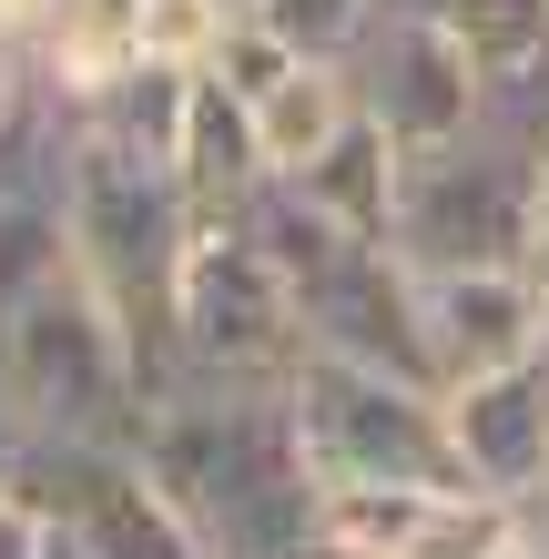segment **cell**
Segmentation results:
<instances>
[{
    "instance_id": "13",
    "label": "cell",
    "mask_w": 549,
    "mask_h": 559,
    "mask_svg": "<svg viewBox=\"0 0 549 559\" xmlns=\"http://www.w3.org/2000/svg\"><path fill=\"white\" fill-rule=\"evenodd\" d=\"M254 112V153H265V174H306L315 153H326L346 122H357V82H346V61H296Z\"/></svg>"
},
{
    "instance_id": "19",
    "label": "cell",
    "mask_w": 549,
    "mask_h": 559,
    "mask_svg": "<svg viewBox=\"0 0 549 559\" xmlns=\"http://www.w3.org/2000/svg\"><path fill=\"white\" fill-rule=\"evenodd\" d=\"M214 31H224V0H143V11H133V51H153V61H204Z\"/></svg>"
},
{
    "instance_id": "11",
    "label": "cell",
    "mask_w": 549,
    "mask_h": 559,
    "mask_svg": "<svg viewBox=\"0 0 549 559\" xmlns=\"http://www.w3.org/2000/svg\"><path fill=\"white\" fill-rule=\"evenodd\" d=\"M193 72H204V61H153V51H133V61H112V72L92 82L72 112L92 122V133H112L122 153H143V163H183Z\"/></svg>"
},
{
    "instance_id": "7",
    "label": "cell",
    "mask_w": 549,
    "mask_h": 559,
    "mask_svg": "<svg viewBox=\"0 0 549 559\" xmlns=\"http://www.w3.org/2000/svg\"><path fill=\"white\" fill-rule=\"evenodd\" d=\"M346 82H357V112L386 122L397 153H428V143L468 133V122L489 112V72H478V51L438 11H417V0H386V11L367 21V41L346 51Z\"/></svg>"
},
{
    "instance_id": "25",
    "label": "cell",
    "mask_w": 549,
    "mask_h": 559,
    "mask_svg": "<svg viewBox=\"0 0 549 559\" xmlns=\"http://www.w3.org/2000/svg\"><path fill=\"white\" fill-rule=\"evenodd\" d=\"M539 367H549V285H539Z\"/></svg>"
},
{
    "instance_id": "23",
    "label": "cell",
    "mask_w": 549,
    "mask_h": 559,
    "mask_svg": "<svg viewBox=\"0 0 549 559\" xmlns=\"http://www.w3.org/2000/svg\"><path fill=\"white\" fill-rule=\"evenodd\" d=\"M41 21H51V0H0V31H11V41H31Z\"/></svg>"
},
{
    "instance_id": "1",
    "label": "cell",
    "mask_w": 549,
    "mask_h": 559,
    "mask_svg": "<svg viewBox=\"0 0 549 559\" xmlns=\"http://www.w3.org/2000/svg\"><path fill=\"white\" fill-rule=\"evenodd\" d=\"M133 448L214 559H326V478L285 386H164Z\"/></svg>"
},
{
    "instance_id": "21",
    "label": "cell",
    "mask_w": 549,
    "mask_h": 559,
    "mask_svg": "<svg viewBox=\"0 0 549 559\" xmlns=\"http://www.w3.org/2000/svg\"><path fill=\"white\" fill-rule=\"evenodd\" d=\"M21 448H31V427L11 407V386H0V478H21Z\"/></svg>"
},
{
    "instance_id": "20",
    "label": "cell",
    "mask_w": 549,
    "mask_h": 559,
    "mask_svg": "<svg viewBox=\"0 0 549 559\" xmlns=\"http://www.w3.org/2000/svg\"><path fill=\"white\" fill-rule=\"evenodd\" d=\"M41 539H51V509L21 478H0V559H41Z\"/></svg>"
},
{
    "instance_id": "6",
    "label": "cell",
    "mask_w": 549,
    "mask_h": 559,
    "mask_svg": "<svg viewBox=\"0 0 549 559\" xmlns=\"http://www.w3.org/2000/svg\"><path fill=\"white\" fill-rule=\"evenodd\" d=\"M285 407H296V438L326 488H468L458 448H447V407L417 377L306 346L285 377Z\"/></svg>"
},
{
    "instance_id": "14",
    "label": "cell",
    "mask_w": 549,
    "mask_h": 559,
    "mask_svg": "<svg viewBox=\"0 0 549 559\" xmlns=\"http://www.w3.org/2000/svg\"><path fill=\"white\" fill-rule=\"evenodd\" d=\"M183 193L193 214H235L254 183H265V153H254V112L224 92L214 72H193V122H183Z\"/></svg>"
},
{
    "instance_id": "16",
    "label": "cell",
    "mask_w": 549,
    "mask_h": 559,
    "mask_svg": "<svg viewBox=\"0 0 549 559\" xmlns=\"http://www.w3.org/2000/svg\"><path fill=\"white\" fill-rule=\"evenodd\" d=\"M438 21L478 51L489 82L539 72V61H549V0H438Z\"/></svg>"
},
{
    "instance_id": "8",
    "label": "cell",
    "mask_w": 549,
    "mask_h": 559,
    "mask_svg": "<svg viewBox=\"0 0 549 559\" xmlns=\"http://www.w3.org/2000/svg\"><path fill=\"white\" fill-rule=\"evenodd\" d=\"M21 488L51 519H72L92 539V559H214L204 530L174 509V488L143 468V448H61L31 438L21 448Z\"/></svg>"
},
{
    "instance_id": "10",
    "label": "cell",
    "mask_w": 549,
    "mask_h": 559,
    "mask_svg": "<svg viewBox=\"0 0 549 559\" xmlns=\"http://www.w3.org/2000/svg\"><path fill=\"white\" fill-rule=\"evenodd\" d=\"M417 306H428L438 386L447 377H478V367H520V356H539V275L529 265L417 275Z\"/></svg>"
},
{
    "instance_id": "15",
    "label": "cell",
    "mask_w": 549,
    "mask_h": 559,
    "mask_svg": "<svg viewBox=\"0 0 549 559\" xmlns=\"http://www.w3.org/2000/svg\"><path fill=\"white\" fill-rule=\"evenodd\" d=\"M51 275H72V224H61V193H0V316L21 295H41Z\"/></svg>"
},
{
    "instance_id": "17",
    "label": "cell",
    "mask_w": 549,
    "mask_h": 559,
    "mask_svg": "<svg viewBox=\"0 0 549 559\" xmlns=\"http://www.w3.org/2000/svg\"><path fill=\"white\" fill-rule=\"evenodd\" d=\"M377 11H386V0H254V21H265L275 41H296L306 61H346L367 41Z\"/></svg>"
},
{
    "instance_id": "3",
    "label": "cell",
    "mask_w": 549,
    "mask_h": 559,
    "mask_svg": "<svg viewBox=\"0 0 549 559\" xmlns=\"http://www.w3.org/2000/svg\"><path fill=\"white\" fill-rule=\"evenodd\" d=\"M0 386H11L31 438H61V448H133L143 438L133 325L82 265L0 316Z\"/></svg>"
},
{
    "instance_id": "4",
    "label": "cell",
    "mask_w": 549,
    "mask_h": 559,
    "mask_svg": "<svg viewBox=\"0 0 549 559\" xmlns=\"http://www.w3.org/2000/svg\"><path fill=\"white\" fill-rule=\"evenodd\" d=\"M539 143L478 112L468 133H447L428 153L397 163V245L407 275H468V265H529V224H539Z\"/></svg>"
},
{
    "instance_id": "5",
    "label": "cell",
    "mask_w": 549,
    "mask_h": 559,
    "mask_svg": "<svg viewBox=\"0 0 549 559\" xmlns=\"http://www.w3.org/2000/svg\"><path fill=\"white\" fill-rule=\"evenodd\" d=\"M306 356L296 295L244 214H193L174 265V386H285Z\"/></svg>"
},
{
    "instance_id": "2",
    "label": "cell",
    "mask_w": 549,
    "mask_h": 559,
    "mask_svg": "<svg viewBox=\"0 0 549 559\" xmlns=\"http://www.w3.org/2000/svg\"><path fill=\"white\" fill-rule=\"evenodd\" d=\"M51 193H61V224H72V265L122 306V325H133L143 397H164L174 386V265H183V235H193L183 174L122 153L112 133H92V122L72 112Z\"/></svg>"
},
{
    "instance_id": "24",
    "label": "cell",
    "mask_w": 549,
    "mask_h": 559,
    "mask_svg": "<svg viewBox=\"0 0 549 559\" xmlns=\"http://www.w3.org/2000/svg\"><path fill=\"white\" fill-rule=\"evenodd\" d=\"M41 559H92V539L72 530V519H51V539H41Z\"/></svg>"
},
{
    "instance_id": "22",
    "label": "cell",
    "mask_w": 549,
    "mask_h": 559,
    "mask_svg": "<svg viewBox=\"0 0 549 559\" xmlns=\"http://www.w3.org/2000/svg\"><path fill=\"white\" fill-rule=\"evenodd\" d=\"M529 275L549 285V163H539V224H529Z\"/></svg>"
},
{
    "instance_id": "12",
    "label": "cell",
    "mask_w": 549,
    "mask_h": 559,
    "mask_svg": "<svg viewBox=\"0 0 549 559\" xmlns=\"http://www.w3.org/2000/svg\"><path fill=\"white\" fill-rule=\"evenodd\" d=\"M397 143H386V122H346V133L326 143V153H315L306 163V174H285V183H296L306 193V204L315 214H336L346 224V235H367V245H386V224H397Z\"/></svg>"
},
{
    "instance_id": "9",
    "label": "cell",
    "mask_w": 549,
    "mask_h": 559,
    "mask_svg": "<svg viewBox=\"0 0 549 559\" xmlns=\"http://www.w3.org/2000/svg\"><path fill=\"white\" fill-rule=\"evenodd\" d=\"M447 407V448H458V478L478 499H539L549 488V367L520 356V367H478L438 386Z\"/></svg>"
},
{
    "instance_id": "18",
    "label": "cell",
    "mask_w": 549,
    "mask_h": 559,
    "mask_svg": "<svg viewBox=\"0 0 549 559\" xmlns=\"http://www.w3.org/2000/svg\"><path fill=\"white\" fill-rule=\"evenodd\" d=\"M296 61H306L296 41H275V31H265V21L244 11V21H224V31H214V51H204V72H214L224 92H235V103H265V92H275L285 72H296Z\"/></svg>"
}]
</instances>
